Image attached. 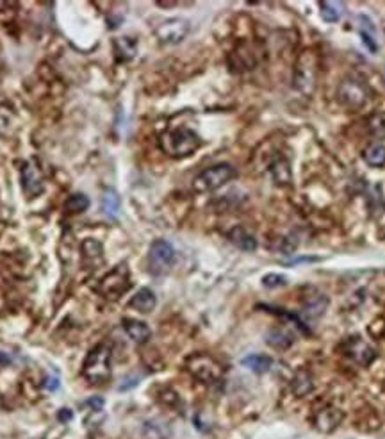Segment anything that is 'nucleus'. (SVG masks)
<instances>
[{
  "instance_id": "393cba45",
  "label": "nucleus",
  "mask_w": 385,
  "mask_h": 439,
  "mask_svg": "<svg viewBox=\"0 0 385 439\" xmlns=\"http://www.w3.org/2000/svg\"><path fill=\"white\" fill-rule=\"evenodd\" d=\"M66 211L72 213V215H79V213H84L89 207V199L82 193L72 195L70 199L66 200Z\"/></svg>"
},
{
  "instance_id": "ddd939ff",
  "label": "nucleus",
  "mask_w": 385,
  "mask_h": 439,
  "mask_svg": "<svg viewBox=\"0 0 385 439\" xmlns=\"http://www.w3.org/2000/svg\"><path fill=\"white\" fill-rule=\"evenodd\" d=\"M122 325H123V330L127 332L129 338L132 339L134 343H147L150 339V327L144 323V321H140V320H134V318H125V320L122 321Z\"/></svg>"
},
{
  "instance_id": "20e7f679",
  "label": "nucleus",
  "mask_w": 385,
  "mask_h": 439,
  "mask_svg": "<svg viewBox=\"0 0 385 439\" xmlns=\"http://www.w3.org/2000/svg\"><path fill=\"white\" fill-rule=\"evenodd\" d=\"M335 97H337V102L344 109L359 111L368 104L369 88L360 77L348 75L339 82Z\"/></svg>"
},
{
  "instance_id": "2eb2a0df",
  "label": "nucleus",
  "mask_w": 385,
  "mask_h": 439,
  "mask_svg": "<svg viewBox=\"0 0 385 439\" xmlns=\"http://www.w3.org/2000/svg\"><path fill=\"white\" fill-rule=\"evenodd\" d=\"M81 252H82V259L88 262L89 267L100 265V262L104 261V247H102L100 241L93 240V238H88V240L82 241Z\"/></svg>"
},
{
  "instance_id": "7ed1b4c3",
  "label": "nucleus",
  "mask_w": 385,
  "mask_h": 439,
  "mask_svg": "<svg viewBox=\"0 0 385 439\" xmlns=\"http://www.w3.org/2000/svg\"><path fill=\"white\" fill-rule=\"evenodd\" d=\"M82 377L89 384H106L111 379V350L107 345H97L89 352L82 366Z\"/></svg>"
},
{
  "instance_id": "9b49d317",
  "label": "nucleus",
  "mask_w": 385,
  "mask_h": 439,
  "mask_svg": "<svg viewBox=\"0 0 385 439\" xmlns=\"http://www.w3.org/2000/svg\"><path fill=\"white\" fill-rule=\"evenodd\" d=\"M344 352L350 359L355 361L360 366H369L377 357V352L369 343L360 338H350L344 343Z\"/></svg>"
},
{
  "instance_id": "f8f14e48",
  "label": "nucleus",
  "mask_w": 385,
  "mask_h": 439,
  "mask_svg": "<svg viewBox=\"0 0 385 439\" xmlns=\"http://www.w3.org/2000/svg\"><path fill=\"white\" fill-rule=\"evenodd\" d=\"M21 184H24V191L29 195L30 199H34L36 195L43 191V177L38 168H34L32 165H26L21 170Z\"/></svg>"
},
{
  "instance_id": "c85d7f7f",
  "label": "nucleus",
  "mask_w": 385,
  "mask_h": 439,
  "mask_svg": "<svg viewBox=\"0 0 385 439\" xmlns=\"http://www.w3.org/2000/svg\"><path fill=\"white\" fill-rule=\"evenodd\" d=\"M45 388L48 389V391H55V389L59 388V379H55V377H48L47 380H45Z\"/></svg>"
},
{
  "instance_id": "a211bd4d",
  "label": "nucleus",
  "mask_w": 385,
  "mask_h": 439,
  "mask_svg": "<svg viewBox=\"0 0 385 439\" xmlns=\"http://www.w3.org/2000/svg\"><path fill=\"white\" fill-rule=\"evenodd\" d=\"M303 307H305V313L309 314L310 318H319L323 313L326 311L328 307V298L321 293H314V295L307 296L303 300Z\"/></svg>"
},
{
  "instance_id": "cd10ccee",
  "label": "nucleus",
  "mask_w": 385,
  "mask_h": 439,
  "mask_svg": "<svg viewBox=\"0 0 385 439\" xmlns=\"http://www.w3.org/2000/svg\"><path fill=\"white\" fill-rule=\"evenodd\" d=\"M263 284L266 287H282L288 284V279L280 274H267L263 277Z\"/></svg>"
},
{
  "instance_id": "0eeeda50",
  "label": "nucleus",
  "mask_w": 385,
  "mask_h": 439,
  "mask_svg": "<svg viewBox=\"0 0 385 439\" xmlns=\"http://www.w3.org/2000/svg\"><path fill=\"white\" fill-rule=\"evenodd\" d=\"M131 287V274L127 265H118L100 280L98 292L109 300H116Z\"/></svg>"
},
{
  "instance_id": "c756f323",
  "label": "nucleus",
  "mask_w": 385,
  "mask_h": 439,
  "mask_svg": "<svg viewBox=\"0 0 385 439\" xmlns=\"http://www.w3.org/2000/svg\"><path fill=\"white\" fill-rule=\"evenodd\" d=\"M9 361H11V357L8 354H4V352H0V364H8Z\"/></svg>"
},
{
  "instance_id": "6ab92c4d",
  "label": "nucleus",
  "mask_w": 385,
  "mask_h": 439,
  "mask_svg": "<svg viewBox=\"0 0 385 439\" xmlns=\"http://www.w3.org/2000/svg\"><path fill=\"white\" fill-rule=\"evenodd\" d=\"M271 175H273L276 184H280V186H289L292 181L291 165H289V161L284 159V157H279V159L271 165Z\"/></svg>"
},
{
  "instance_id": "aec40b11",
  "label": "nucleus",
  "mask_w": 385,
  "mask_h": 439,
  "mask_svg": "<svg viewBox=\"0 0 385 439\" xmlns=\"http://www.w3.org/2000/svg\"><path fill=\"white\" fill-rule=\"evenodd\" d=\"M241 363H243V366L250 368L252 372H255V373H266V372H270L271 366H273V359H271V357H267V355H264V354L246 355Z\"/></svg>"
},
{
  "instance_id": "f03ea898",
  "label": "nucleus",
  "mask_w": 385,
  "mask_h": 439,
  "mask_svg": "<svg viewBox=\"0 0 385 439\" xmlns=\"http://www.w3.org/2000/svg\"><path fill=\"white\" fill-rule=\"evenodd\" d=\"M316 79H318V57L312 51H303L294 64L292 86L298 93L310 97L316 89Z\"/></svg>"
},
{
  "instance_id": "5701e85b",
  "label": "nucleus",
  "mask_w": 385,
  "mask_h": 439,
  "mask_svg": "<svg viewBox=\"0 0 385 439\" xmlns=\"http://www.w3.org/2000/svg\"><path fill=\"white\" fill-rule=\"evenodd\" d=\"M319 15L326 24H334L341 18V4H337V2H319Z\"/></svg>"
},
{
  "instance_id": "dca6fc26",
  "label": "nucleus",
  "mask_w": 385,
  "mask_h": 439,
  "mask_svg": "<svg viewBox=\"0 0 385 439\" xmlns=\"http://www.w3.org/2000/svg\"><path fill=\"white\" fill-rule=\"evenodd\" d=\"M229 240L232 241L237 249L246 250V252H252V250L257 249V241H255V238L243 227H234L229 233Z\"/></svg>"
},
{
  "instance_id": "6e6552de",
  "label": "nucleus",
  "mask_w": 385,
  "mask_h": 439,
  "mask_svg": "<svg viewBox=\"0 0 385 439\" xmlns=\"http://www.w3.org/2000/svg\"><path fill=\"white\" fill-rule=\"evenodd\" d=\"M175 262V249L166 240L153 241L149 252V270L153 275L168 274Z\"/></svg>"
},
{
  "instance_id": "b1692460",
  "label": "nucleus",
  "mask_w": 385,
  "mask_h": 439,
  "mask_svg": "<svg viewBox=\"0 0 385 439\" xmlns=\"http://www.w3.org/2000/svg\"><path fill=\"white\" fill-rule=\"evenodd\" d=\"M292 391L297 393L298 397H305L307 393L312 391V379L307 372H300L294 380H292Z\"/></svg>"
},
{
  "instance_id": "f257e3e1",
  "label": "nucleus",
  "mask_w": 385,
  "mask_h": 439,
  "mask_svg": "<svg viewBox=\"0 0 385 439\" xmlns=\"http://www.w3.org/2000/svg\"><path fill=\"white\" fill-rule=\"evenodd\" d=\"M202 145L200 136L195 131H191L187 127L173 129L161 136V148L166 156L173 157V159H182L195 154Z\"/></svg>"
},
{
  "instance_id": "f3484780",
  "label": "nucleus",
  "mask_w": 385,
  "mask_h": 439,
  "mask_svg": "<svg viewBox=\"0 0 385 439\" xmlns=\"http://www.w3.org/2000/svg\"><path fill=\"white\" fill-rule=\"evenodd\" d=\"M362 159L366 165L373 168H384L385 166V147L382 143H371L362 150Z\"/></svg>"
},
{
  "instance_id": "423d86ee",
  "label": "nucleus",
  "mask_w": 385,
  "mask_h": 439,
  "mask_svg": "<svg viewBox=\"0 0 385 439\" xmlns=\"http://www.w3.org/2000/svg\"><path fill=\"white\" fill-rule=\"evenodd\" d=\"M186 370L203 384H216L223 377V366L207 354H193L187 357Z\"/></svg>"
},
{
  "instance_id": "a878e982",
  "label": "nucleus",
  "mask_w": 385,
  "mask_h": 439,
  "mask_svg": "<svg viewBox=\"0 0 385 439\" xmlns=\"http://www.w3.org/2000/svg\"><path fill=\"white\" fill-rule=\"evenodd\" d=\"M115 48L120 60H132L135 54V43L131 38H118L115 42Z\"/></svg>"
},
{
  "instance_id": "bb28decb",
  "label": "nucleus",
  "mask_w": 385,
  "mask_h": 439,
  "mask_svg": "<svg viewBox=\"0 0 385 439\" xmlns=\"http://www.w3.org/2000/svg\"><path fill=\"white\" fill-rule=\"evenodd\" d=\"M369 129L375 136L378 138H385V113L375 114L371 120H369Z\"/></svg>"
},
{
  "instance_id": "1a4fd4ad",
  "label": "nucleus",
  "mask_w": 385,
  "mask_h": 439,
  "mask_svg": "<svg viewBox=\"0 0 385 439\" xmlns=\"http://www.w3.org/2000/svg\"><path fill=\"white\" fill-rule=\"evenodd\" d=\"M187 34H189V21L184 18H169L156 29L157 39L166 45H177L186 39Z\"/></svg>"
},
{
  "instance_id": "4be33fe9",
  "label": "nucleus",
  "mask_w": 385,
  "mask_h": 439,
  "mask_svg": "<svg viewBox=\"0 0 385 439\" xmlns=\"http://www.w3.org/2000/svg\"><path fill=\"white\" fill-rule=\"evenodd\" d=\"M267 343L275 348H288L292 345V334L285 329H273L267 334Z\"/></svg>"
},
{
  "instance_id": "412c9836",
  "label": "nucleus",
  "mask_w": 385,
  "mask_h": 439,
  "mask_svg": "<svg viewBox=\"0 0 385 439\" xmlns=\"http://www.w3.org/2000/svg\"><path fill=\"white\" fill-rule=\"evenodd\" d=\"M120 207H122V202H120V197L116 191L107 190L102 195V211L104 215L109 216V218H116L120 215Z\"/></svg>"
},
{
  "instance_id": "39448f33",
  "label": "nucleus",
  "mask_w": 385,
  "mask_h": 439,
  "mask_svg": "<svg viewBox=\"0 0 385 439\" xmlns=\"http://www.w3.org/2000/svg\"><path fill=\"white\" fill-rule=\"evenodd\" d=\"M237 172L229 163H220L211 168H205L202 173H198L193 181V190L196 193H211V191L220 190L227 182L236 179Z\"/></svg>"
},
{
  "instance_id": "4468645a",
  "label": "nucleus",
  "mask_w": 385,
  "mask_h": 439,
  "mask_svg": "<svg viewBox=\"0 0 385 439\" xmlns=\"http://www.w3.org/2000/svg\"><path fill=\"white\" fill-rule=\"evenodd\" d=\"M156 305H157L156 293H153L152 289H149V287L140 289V292L132 296L131 302H129V307L135 309V311H140V313L143 314L152 313L153 309H156Z\"/></svg>"
},
{
  "instance_id": "9d476101",
  "label": "nucleus",
  "mask_w": 385,
  "mask_h": 439,
  "mask_svg": "<svg viewBox=\"0 0 385 439\" xmlns=\"http://www.w3.org/2000/svg\"><path fill=\"white\" fill-rule=\"evenodd\" d=\"M343 418V411L337 409V407L334 406H325L321 407V409L316 411V414H314V429H318L323 434H330V432H334L335 429L341 425Z\"/></svg>"
}]
</instances>
